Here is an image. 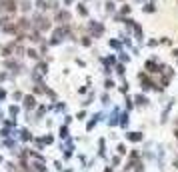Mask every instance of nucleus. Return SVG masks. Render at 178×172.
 <instances>
[{"mask_svg": "<svg viewBox=\"0 0 178 172\" xmlns=\"http://www.w3.org/2000/svg\"><path fill=\"white\" fill-rule=\"evenodd\" d=\"M176 136H178V132H176Z\"/></svg>", "mask_w": 178, "mask_h": 172, "instance_id": "1", "label": "nucleus"}]
</instances>
